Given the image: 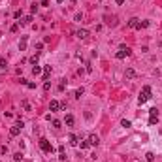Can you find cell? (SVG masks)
<instances>
[{"label": "cell", "mask_w": 162, "mask_h": 162, "mask_svg": "<svg viewBox=\"0 0 162 162\" xmlns=\"http://www.w3.org/2000/svg\"><path fill=\"white\" fill-rule=\"evenodd\" d=\"M49 109H51V111H58V109H60V102H57V100H51V104H49Z\"/></svg>", "instance_id": "10"}, {"label": "cell", "mask_w": 162, "mask_h": 162, "mask_svg": "<svg viewBox=\"0 0 162 162\" xmlns=\"http://www.w3.org/2000/svg\"><path fill=\"white\" fill-rule=\"evenodd\" d=\"M23 126H25V124H23V121H17V122H15V124L10 128V136H11V138L19 136V134H21V130H23Z\"/></svg>", "instance_id": "2"}, {"label": "cell", "mask_w": 162, "mask_h": 162, "mask_svg": "<svg viewBox=\"0 0 162 162\" xmlns=\"http://www.w3.org/2000/svg\"><path fill=\"white\" fill-rule=\"evenodd\" d=\"M126 2V0H117V4H124Z\"/></svg>", "instance_id": "35"}, {"label": "cell", "mask_w": 162, "mask_h": 162, "mask_svg": "<svg viewBox=\"0 0 162 162\" xmlns=\"http://www.w3.org/2000/svg\"><path fill=\"white\" fill-rule=\"evenodd\" d=\"M68 140H70V145H77V136H76V134H70Z\"/></svg>", "instance_id": "14"}, {"label": "cell", "mask_w": 162, "mask_h": 162, "mask_svg": "<svg viewBox=\"0 0 162 162\" xmlns=\"http://www.w3.org/2000/svg\"><path fill=\"white\" fill-rule=\"evenodd\" d=\"M124 76H126V79H134V77H136V70L134 68H126Z\"/></svg>", "instance_id": "9"}, {"label": "cell", "mask_w": 162, "mask_h": 162, "mask_svg": "<svg viewBox=\"0 0 162 162\" xmlns=\"http://www.w3.org/2000/svg\"><path fill=\"white\" fill-rule=\"evenodd\" d=\"M149 26V21H140V26L138 28H147Z\"/></svg>", "instance_id": "18"}, {"label": "cell", "mask_w": 162, "mask_h": 162, "mask_svg": "<svg viewBox=\"0 0 162 162\" xmlns=\"http://www.w3.org/2000/svg\"><path fill=\"white\" fill-rule=\"evenodd\" d=\"M40 147H42V151H43V153H51V151H53V145H51L47 140H43V138L40 140Z\"/></svg>", "instance_id": "4"}, {"label": "cell", "mask_w": 162, "mask_h": 162, "mask_svg": "<svg viewBox=\"0 0 162 162\" xmlns=\"http://www.w3.org/2000/svg\"><path fill=\"white\" fill-rule=\"evenodd\" d=\"M38 11V4H32V6H30V13H36Z\"/></svg>", "instance_id": "24"}, {"label": "cell", "mask_w": 162, "mask_h": 162, "mask_svg": "<svg viewBox=\"0 0 162 162\" xmlns=\"http://www.w3.org/2000/svg\"><path fill=\"white\" fill-rule=\"evenodd\" d=\"M64 87H66V79H62L60 85H58V90H64Z\"/></svg>", "instance_id": "27"}, {"label": "cell", "mask_w": 162, "mask_h": 162, "mask_svg": "<svg viewBox=\"0 0 162 162\" xmlns=\"http://www.w3.org/2000/svg\"><path fill=\"white\" fill-rule=\"evenodd\" d=\"M30 62H32V64H38V55H34V57L30 58Z\"/></svg>", "instance_id": "32"}, {"label": "cell", "mask_w": 162, "mask_h": 162, "mask_svg": "<svg viewBox=\"0 0 162 162\" xmlns=\"http://www.w3.org/2000/svg\"><path fill=\"white\" fill-rule=\"evenodd\" d=\"M149 115H151V117H158V109H156V108H151V109H149Z\"/></svg>", "instance_id": "16"}, {"label": "cell", "mask_w": 162, "mask_h": 162, "mask_svg": "<svg viewBox=\"0 0 162 162\" xmlns=\"http://www.w3.org/2000/svg\"><path fill=\"white\" fill-rule=\"evenodd\" d=\"M19 49H21V51L26 49V40H21V43H19Z\"/></svg>", "instance_id": "20"}, {"label": "cell", "mask_w": 162, "mask_h": 162, "mask_svg": "<svg viewBox=\"0 0 162 162\" xmlns=\"http://www.w3.org/2000/svg\"><path fill=\"white\" fill-rule=\"evenodd\" d=\"M145 158H147V162H153V160H155V155H153V153H147Z\"/></svg>", "instance_id": "19"}, {"label": "cell", "mask_w": 162, "mask_h": 162, "mask_svg": "<svg viewBox=\"0 0 162 162\" xmlns=\"http://www.w3.org/2000/svg\"><path fill=\"white\" fill-rule=\"evenodd\" d=\"M53 126H55V128H60V126H62V122H60V121H57V119H55V121H53Z\"/></svg>", "instance_id": "26"}, {"label": "cell", "mask_w": 162, "mask_h": 162, "mask_svg": "<svg viewBox=\"0 0 162 162\" xmlns=\"http://www.w3.org/2000/svg\"><path fill=\"white\" fill-rule=\"evenodd\" d=\"M106 25L115 26V25H117V17H115V15H111V17H109V15H106Z\"/></svg>", "instance_id": "8"}, {"label": "cell", "mask_w": 162, "mask_h": 162, "mask_svg": "<svg viewBox=\"0 0 162 162\" xmlns=\"http://www.w3.org/2000/svg\"><path fill=\"white\" fill-rule=\"evenodd\" d=\"M87 141H89V145H98L100 143V138H98L96 134H89V140Z\"/></svg>", "instance_id": "6"}, {"label": "cell", "mask_w": 162, "mask_h": 162, "mask_svg": "<svg viewBox=\"0 0 162 162\" xmlns=\"http://www.w3.org/2000/svg\"><path fill=\"white\" fill-rule=\"evenodd\" d=\"M130 53H132V51H130V47H126V45H121V49L117 51V58H124V57H130Z\"/></svg>", "instance_id": "3"}, {"label": "cell", "mask_w": 162, "mask_h": 162, "mask_svg": "<svg viewBox=\"0 0 162 162\" xmlns=\"http://www.w3.org/2000/svg\"><path fill=\"white\" fill-rule=\"evenodd\" d=\"M121 124L124 126V128H128V126H130V121H128V119H122V121H121Z\"/></svg>", "instance_id": "23"}, {"label": "cell", "mask_w": 162, "mask_h": 162, "mask_svg": "<svg viewBox=\"0 0 162 162\" xmlns=\"http://www.w3.org/2000/svg\"><path fill=\"white\" fill-rule=\"evenodd\" d=\"M57 2H58V4H62V2H64V0H57Z\"/></svg>", "instance_id": "36"}, {"label": "cell", "mask_w": 162, "mask_h": 162, "mask_svg": "<svg viewBox=\"0 0 162 162\" xmlns=\"http://www.w3.org/2000/svg\"><path fill=\"white\" fill-rule=\"evenodd\" d=\"M58 158H60L62 162H64V160H66V155H64V153H58Z\"/></svg>", "instance_id": "33"}, {"label": "cell", "mask_w": 162, "mask_h": 162, "mask_svg": "<svg viewBox=\"0 0 162 162\" xmlns=\"http://www.w3.org/2000/svg\"><path fill=\"white\" fill-rule=\"evenodd\" d=\"M13 17H15V19H21V17H23V13H21V11L17 10V11H15V13H13Z\"/></svg>", "instance_id": "30"}, {"label": "cell", "mask_w": 162, "mask_h": 162, "mask_svg": "<svg viewBox=\"0 0 162 162\" xmlns=\"http://www.w3.org/2000/svg\"><path fill=\"white\" fill-rule=\"evenodd\" d=\"M10 30H11V32H17V30H19V25H13V26H11Z\"/></svg>", "instance_id": "34"}, {"label": "cell", "mask_w": 162, "mask_h": 162, "mask_svg": "<svg viewBox=\"0 0 162 162\" xmlns=\"http://www.w3.org/2000/svg\"><path fill=\"white\" fill-rule=\"evenodd\" d=\"M147 100H151V87L145 85L143 89H141V92H140V98H138V102H140V104H145Z\"/></svg>", "instance_id": "1"}, {"label": "cell", "mask_w": 162, "mask_h": 162, "mask_svg": "<svg viewBox=\"0 0 162 162\" xmlns=\"http://www.w3.org/2000/svg\"><path fill=\"white\" fill-rule=\"evenodd\" d=\"M49 89H51V83L45 81V83H43V90H49Z\"/></svg>", "instance_id": "29"}, {"label": "cell", "mask_w": 162, "mask_h": 162, "mask_svg": "<svg viewBox=\"0 0 162 162\" xmlns=\"http://www.w3.org/2000/svg\"><path fill=\"white\" fill-rule=\"evenodd\" d=\"M158 122V117H149V124H156Z\"/></svg>", "instance_id": "21"}, {"label": "cell", "mask_w": 162, "mask_h": 162, "mask_svg": "<svg viewBox=\"0 0 162 162\" xmlns=\"http://www.w3.org/2000/svg\"><path fill=\"white\" fill-rule=\"evenodd\" d=\"M21 158H23V155H21V153H15V155H13V160H15V162H19Z\"/></svg>", "instance_id": "22"}, {"label": "cell", "mask_w": 162, "mask_h": 162, "mask_svg": "<svg viewBox=\"0 0 162 162\" xmlns=\"http://www.w3.org/2000/svg\"><path fill=\"white\" fill-rule=\"evenodd\" d=\"M128 26H130V28H138V26H140V19L132 17V19L128 21Z\"/></svg>", "instance_id": "11"}, {"label": "cell", "mask_w": 162, "mask_h": 162, "mask_svg": "<svg viewBox=\"0 0 162 162\" xmlns=\"http://www.w3.org/2000/svg\"><path fill=\"white\" fill-rule=\"evenodd\" d=\"M64 122H66V126H74V117H72V115H66Z\"/></svg>", "instance_id": "13"}, {"label": "cell", "mask_w": 162, "mask_h": 162, "mask_svg": "<svg viewBox=\"0 0 162 162\" xmlns=\"http://www.w3.org/2000/svg\"><path fill=\"white\" fill-rule=\"evenodd\" d=\"M49 76H51V66H45V68H43V79H49Z\"/></svg>", "instance_id": "12"}, {"label": "cell", "mask_w": 162, "mask_h": 162, "mask_svg": "<svg viewBox=\"0 0 162 162\" xmlns=\"http://www.w3.org/2000/svg\"><path fill=\"white\" fill-rule=\"evenodd\" d=\"M76 34H77V38H79V40H87V38H89V30H87V28H79Z\"/></svg>", "instance_id": "7"}, {"label": "cell", "mask_w": 162, "mask_h": 162, "mask_svg": "<svg viewBox=\"0 0 162 162\" xmlns=\"http://www.w3.org/2000/svg\"><path fill=\"white\" fill-rule=\"evenodd\" d=\"M0 66H2V68H6V66H8V60H6V58H0Z\"/></svg>", "instance_id": "25"}, {"label": "cell", "mask_w": 162, "mask_h": 162, "mask_svg": "<svg viewBox=\"0 0 162 162\" xmlns=\"http://www.w3.org/2000/svg\"><path fill=\"white\" fill-rule=\"evenodd\" d=\"M87 147H89V141H81V151H85Z\"/></svg>", "instance_id": "28"}, {"label": "cell", "mask_w": 162, "mask_h": 162, "mask_svg": "<svg viewBox=\"0 0 162 162\" xmlns=\"http://www.w3.org/2000/svg\"><path fill=\"white\" fill-rule=\"evenodd\" d=\"M21 106H23V109H25V111H30V104H28V100H23Z\"/></svg>", "instance_id": "15"}, {"label": "cell", "mask_w": 162, "mask_h": 162, "mask_svg": "<svg viewBox=\"0 0 162 162\" xmlns=\"http://www.w3.org/2000/svg\"><path fill=\"white\" fill-rule=\"evenodd\" d=\"M81 94H83V89H77L76 90V98H81Z\"/></svg>", "instance_id": "31"}, {"label": "cell", "mask_w": 162, "mask_h": 162, "mask_svg": "<svg viewBox=\"0 0 162 162\" xmlns=\"http://www.w3.org/2000/svg\"><path fill=\"white\" fill-rule=\"evenodd\" d=\"M32 74H34V76H38V74H42V68H40V66H34V68H32Z\"/></svg>", "instance_id": "17"}, {"label": "cell", "mask_w": 162, "mask_h": 162, "mask_svg": "<svg viewBox=\"0 0 162 162\" xmlns=\"http://www.w3.org/2000/svg\"><path fill=\"white\" fill-rule=\"evenodd\" d=\"M30 23H32V15H26V17H21V21H17V25L26 26V25H30Z\"/></svg>", "instance_id": "5"}]
</instances>
